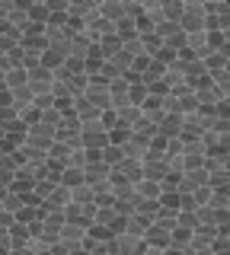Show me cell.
Returning <instances> with one entry per match:
<instances>
[{
    "label": "cell",
    "instance_id": "1",
    "mask_svg": "<svg viewBox=\"0 0 230 255\" xmlns=\"http://www.w3.org/2000/svg\"><path fill=\"white\" fill-rule=\"evenodd\" d=\"M179 29L186 32V35L208 29V10H205V3H186V13H182V19H179Z\"/></svg>",
    "mask_w": 230,
    "mask_h": 255
},
{
    "label": "cell",
    "instance_id": "2",
    "mask_svg": "<svg viewBox=\"0 0 230 255\" xmlns=\"http://www.w3.org/2000/svg\"><path fill=\"white\" fill-rule=\"evenodd\" d=\"M80 134H83V150H106L109 147V131L102 128V122L80 125Z\"/></svg>",
    "mask_w": 230,
    "mask_h": 255
},
{
    "label": "cell",
    "instance_id": "3",
    "mask_svg": "<svg viewBox=\"0 0 230 255\" xmlns=\"http://www.w3.org/2000/svg\"><path fill=\"white\" fill-rule=\"evenodd\" d=\"M26 143L35 147V150H42V153H48L51 143H54V131H48V128H42V125H32L26 131Z\"/></svg>",
    "mask_w": 230,
    "mask_h": 255
},
{
    "label": "cell",
    "instance_id": "4",
    "mask_svg": "<svg viewBox=\"0 0 230 255\" xmlns=\"http://www.w3.org/2000/svg\"><path fill=\"white\" fill-rule=\"evenodd\" d=\"M61 243L67 246V252L77 249V246H83L86 243V227H83V223H64V230H61Z\"/></svg>",
    "mask_w": 230,
    "mask_h": 255
},
{
    "label": "cell",
    "instance_id": "5",
    "mask_svg": "<svg viewBox=\"0 0 230 255\" xmlns=\"http://www.w3.org/2000/svg\"><path fill=\"white\" fill-rule=\"evenodd\" d=\"M170 230H166V227H160V223H150V230H147V233H144V243H147V249H166V246H170Z\"/></svg>",
    "mask_w": 230,
    "mask_h": 255
},
{
    "label": "cell",
    "instance_id": "6",
    "mask_svg": "<svg viewBox=\"0 0 230 255\" xmlns=\"http://www.w3.org/2000/svg\"><path fill=\"white\" fill-rule=\"evenodd\" d=\"M67 166H70V150L64 147V143L54 140V143H51V150H48V169L61 172V169H67Z\"/></svg>",
    "mask_w": 230,
    "mask_h": 255
},
{
    "label": "cell",
    "instance_id": "7",
    "mask_svg": "<svg viewBox=\"0 0 230 255\" xmlns=\"http://www.w3.org/2000/svg\"><path fill=\"white\" fill-rule=\"evenodd\" d=\"M182 134V115L179 112H166L163 115V122H160V137H179Z\"/></svg>",
    "mask_w": 230,
    "mask_h": 255
},
{
    "label": "cell",
    "instance_id": "8",
    "mask_svg": "<svg viewBox=\"0 0 230 255\" xmlns=\"http://www.w3.org/2000/svg\"><path fill=\"white\" fill-rule=\"evenodd\" d=\"M64 61H67V51H58V48H45L42 51V67L51 70V74L64 67Z\"/></svg>",
    "mask_w": 230,
    "mask_h": 255
},
{
    "label": "cell",
    "instance_id": "9",
    "mask_svg": "<svg viewBox=\"0 0 230 255\" xmlns=\"http://www.w3.org/2000/svg\"><path fill=\"white\" fill-rule=\"evenodd\" d=\"M83 182H86V172L80 169V166H67V169H61V182H58V185H64L67 191L77 188V185H83Z\"/></svg>",
    "mask_w": 230,
    "mask_h": 255
},
{
    "label": "cell",
    "instance_id": "10",
    "mask_svg": "<svg viewBox=\"0 0 230 255\" xmlns=\"http://www.w3.org/2000/svg\"><path fill=\"white\" fill-rule=\"evenodd\" d=\"M134 195L144 198V201H160V182H150V179H141L134 185Z\"/></svg>",
    "mask_w": 230,
    "mask_h": 255
},
{
    "label": "cell",
    "instance_id": "11",
    "mask_svg": "<svg viewBox=\"0 0 230 255\" xmlns=\"http://www.w3.org/2000/svg\"><path fill=\"white\" fill-rule=\"evenodd\" d=\"M83 172H86V182H90V185H96V182H109V175H112V169H109L102 159H99V163H90Z\"/></svg>",
    "mask_w": 230,
    "mask_h": 255
},
{
    "label": "cell",
    "instance_id": "12",
    "mask_svg": "<svg viewBox=\"0 0 230 255\" xmlns=\"http://www.w3.org/2000/svg\"><path fill=\"white\" fill-rule=\"evenodd\" d=\"M99 16L115 26V22L125 19V3H118V0H115V3H99Z\"/></svg>",
    "mask_w": 230,
    "mask_h": 255
},
{
    "label": "cell",
    "instance_id": "13",
    "mask_svg": "<svg viewBox=\"0 0 230 255\" xmlns=\"http://www.w3.org/2000/svg\"><path fill=\"white\" fill-rule=\"evenodd\" d=\"M3 80H6V90H19V86H26L29 83V70L26 67H13V70H6L3 74Z\"/></svg>",
    "mask_w": 230,
    "mask_h": 255
},
{
    "label": "cell",
    "instance_id": "14",
    "mask_svg": "<svg viewBox=\"0 0 230 255\" xmlns=\"http://www.w3.org/2000/svg\"><path fill=\"white\" fill-rule=\"evenodd\" d=\"M160 10H163V22H176V26H179L182 13H186V3H176V0H166V3L160 6Z\"/></svg>",
    "mask_w": 230,
    "mask_h": 255
},
{
    "label": "cell",
    "instance_id": "15",
    "mask_svg": "<svg viewBox=\"0 0 230 255\" xmlns=\"http://www.w3.org/2000/svg\"><path fill=\"white\" fill-rule=\"evenodd\" d=\"M70 201H74V204H96V198H93V188L83 182V185L70 188Z\"/></svg>",
    "mask_w": 230,
    "mask_h": 255
},
{
    "label": "cell",
    "instance_id": "16",
    "mask_svg": "<svg viewBox=\"0 0 230 255\" xmlns=\"http://www.w3.org/2000/svg\"><path fill=\"white\" fill-rule=\"evenodd\" d=\"M160 207L176 214L179 207H182V195H179V191H163V195H160Z\"/></svg>",
    "mask_w": 230,
    "mask_h": 255
},
{
    "label": "cell",
    "instance_id": "17",
    "mask_svg": "<svg viewBox=\"0 0 230 255\" xmlns=\"http://www.w3.org/2000/svg\"><path fill=\"white\" fill-rule=\"evenodd\" d=\"M122 159H125V153H122V147H115V143H109V147L102 150V163H106L109 169H112V163L118 166V163H122Z\"/></svg>",
    "mask_w": 230,
    "mask_h": 255
},
{
    "label": "cell",
    "instance_id": "18",
    "mask_svg": "<svg viewBox=\"0 0 230 255\" xmlns=\"http://www.w3.org/2000/svg\"><path fill=\"white\" fill-rule=\"evenodd\" d=\"M192 201H195V207H205V204H211V201H214V188H211V185H202V188H195V191H192Z\"/></svg>",
    "mask_w": 230,
    "mask_h": 255
},
{
    "label": "cell",
    "instance_id": "19",
    "mask_svg": "<svg viewBox=\"0 0 230 255\" xmlns=\"http://www.w3.org/2000/svg\"><path fill=\"white\" fill-rule=\"evenodd\" d=\"M176 58H179V54H176V51H173V48H166V45H163V48H160V51H157V54H154V61H157V64H163V67H170V64H173V61H176Z\"/></svg>",
    "mask_w": 230,
    "mask_h": 255
},
{
    "label": "cell",
    "instance_id": "20",
    "mask_svg": "<svg viewBox=\"0 0 230 255\" xmlns=\"http://www.w3.org/2000/svg\"><path fill=\"white\" fill-rule=\"evenodd\" d=\"M211 255H230V239L227 236H218L211 243Z\"/></svg>",
    "mask_w": 230,
    "mask_h": 255
},
{
    "label": "cell",
    "instance_id": "21",
    "mask_svg": "<svg viewBox=\"0 0 230 255\" xmlns=\"http://www.w3.org/2000/svg\"><path fill=\"white\" fill-rule=\"evenodd\" d=\"M13 223H16V214H10L6 207H0V227H3V230H10Z\"/></svg>",
    "mask_w": 230,
    "mask_h": 255
},
{
    "label": "cell",
    "instance_id": "22",
    "mask_svg": "<svg viewBox=\"0 0 230 255\" xmlns=\"http://www.w3.org/2000/svg\"><path fill=\"white\" fill-rule=\"evenodd\" d=\"M3 106H13V93H10V90L0 93V109H3Z\"/></svg>",
    "mask_w": 230,
    "mask_h": 255
},
{
    "label": "cell",
    "instance_id": "23",
    "mask_svg": "<svg viewBox=\"0 0 230 255\" xmlns=\"http://www.w3.org/2000/svg\"><path fill=\"white\" fill-rule=\"evenodd\" d=\"M144 255H163V252H160V249H147Z\"/></svg>",
    "mask_w": 230,
    "mask_h": 255
}]
</instances>
